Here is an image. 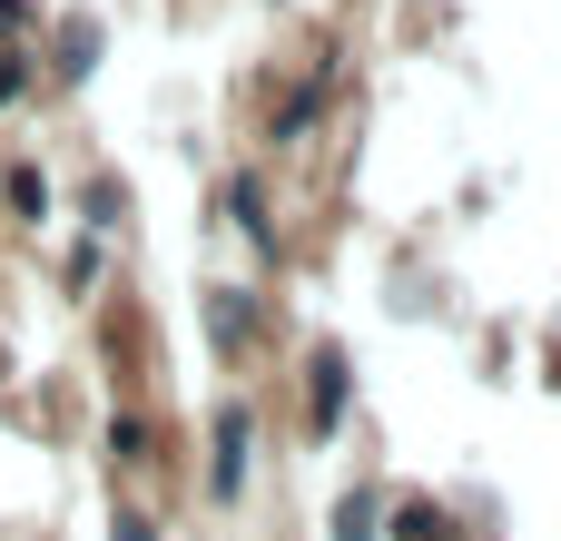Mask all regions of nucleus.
<instances>
[{
  "label": "nucleus",
  "instance_id": "nucleus-1",
  "mask_svg": "<svg viewBox=\"0 0 561 541\" xmlns=\"http://www.w3.org/2000/svg\"><path fill=\"white\" fill-rule=\"evenodd\" d=\"M10 207H20V217H39V207H49V187H39L30 168H10Z\"/></svg>",
  "mask_w": 561,
  "mask_h": 541
},
{
  "label": "nucleus",
  "instance_id": "nucleus-2",
  "mask_svg": "<svg viewBox=\"0 0 561 541\" xmlns=\"http://www.w3.org/2000/svg\"><path fill=\"white\" fill-rule=\"evenodd\" d=\"M20 20H30V0H0V30H20Z\"/></svg>",
  "mask_w": 561,
  "mask_h": 541
},
{
  "label": "nucleus",
  "instance_id": "nucleus-3",
  "mask_svg": "<svg viewBox=\"0 0 561 541\" xmlns=\"http://www.w3.org/2000/svg\"><path fill=\"white\" fill-rule=\"evenodd\" d=\"M118 541H148V522H118Z\"/></svg>",
  "mask_w": 561,
  "mask_h": 541
}]
</instances>
